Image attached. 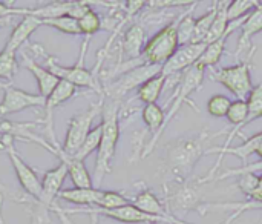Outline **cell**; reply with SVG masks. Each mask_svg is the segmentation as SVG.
<instances>
[{"label":"cell","instance_id":"ffe728a7","mask_svg":"<svg viewBox=\"0 0 262 224\" xmlns=\"http://www.w3.org/2000/svg\"><path fill=\"white\" fill-rule=\"evenodd\" d=\"M262 31V5L258 6L253 12H250L243 26H241V37L238 40V46H236V51H235V55H238L239 52H243L244 49L250 48V42L252 38L259 34Z\"/></svg>","mask_w":262,"mask_h":224},{"label":"cell","instance_id":"2e32d148","mask_svg":"<svg viewBox=\"0 0 262 224\" xmlns=\"http://www.w3.org/2000/svg\"><path fill=\"white\" fill-rule=\"evenodd\" d=\"M41 26V20L35 15H25L12 29V32L9 34L8 37V42L5 45V49L8 51H12V52H17V49L28 42V38L32 35V32L35 29H38Z\"/></svg>","mask_w":262,"mask_h":224},{"label":"cell","instance_id":"277c9868","mask_svg":"<svg viewBox=\"0 0 262 224\" xmlns=\"http://www.w3.org/2000/svg\"><path fill=\"white\" fill-rule=\"evenodd\" d=\"M256 48L253 46L250 51V55L247 57V60L233 65V66H226L221 69H213L210 77L223 85L229 92H232L236 100H247L249 94L253 89V83H252V60L255 55Z\"/></svg>","mask_w":262,"mask_h":224},{"label":"cell","instance_id":"ab89813d","mask_svg":"<svg viewBox=\"0 0 262 224\" xmlns=\"http://www.w3.org/2000/svg\"><path fill=\"white\" fill-rule=\"evenodd\" d=\"M5 23H6V20H0V28H2V26H3Z\"/></svg>","mask_w":262,"mask_h":224},{"label":"cell","instance_id":"7a4b0ae2","mask_svg":"<svg viewBox=\"0 0 262 224\" xmlns=\"http://www.w3.org/2000/svg\"><path fill=\"white\" fill-rule=\"evenodd\" d=\"M103 120V134L100 148L97 151V160H95V174H94V186L100 189L104 177L111 172V165L117 152V145L120 140V105L117 100L104 98L103 111H101Z\"/></svg>","mask_w":262,"mask_h":224},{"label":"cell","instance_id":"83f0119b","mask_svg":"<svg viewBox=\"0 0 262 224\" xmlns=\"http://www.w3.org/2000/svg\"><path fill=\"white\" fill-rule=\"evenodd\" d=\"M41 25L51 26V28L57 29L58 32H63V34H71V35L81 34L80 26H78V20H75V18H72L69 15H61V17H55V18L41 20Z\"/></svg>","mask_w":262,"mask_h":224},{"label":"cell","instance_id":"9c48e42d","mask_svg":"<svg viewBox=\"0 0 262 224\" xmlns=\"http://www.w3.org/2000/svg\"><path fill=\"white\" fill-rule=\"evenodd\" d=\"M3 89V98L0 101V117L17 114L31 108H45L46 98L40 94H31L11 85H0Z\"/></svg>","mask_w":262,"mask_h":224},{"label":"cell","instance_id":"7c38bea8","mask_svg":"<svg viewBox=\"0 0 262 224\" xmlns=\"http://www.w3.org/2000/svg\"><path fill=\"white\" fill-rule=\"evenodd\" d=\"M206 46H207L206 43H190L186 46H180L178 51L163 65L161 74L166 75L167 78H170L180 72L183 74L186 69L196 65V62L200 60Z\"/></svg>","mask_w":262,"mask_h":224},{"label":"cell","instance_id":"30bf717a","mask_svg":"<svg viewBox=\"0 0 262 224\" xmlns=\"http://www.w3.org/2000/svg\"><path fill=\"white\" fill-rule=\"evenodd\" d=\"M198 181L196 183H175L172 189L166 191V201L164 206L172 214L170 211L175 212H187L193 209H200L204 203H201V197L198 192Z\"/></svg>","mask_w":262,"mask_h":224},{"label":"cell","instance_id":"d4e9b609","mask_svg":"<svg viewBox=\"0 0 262 224\" xmlns=\"http://www.w3.org/2000/svg\"><path fill=\"white\" fill-rule=\"evenodd\" d=\"M196 3L192 5V8L186 12L181 14L180 23H178V43L180 46H186L193 43V31H195V17L192 15V12L195 11Z\"/></svg>","mask_w":262,"mask_h":224},{"label":"cell","instance_id":"8fae6325","mask_svg":"<svg viewBox=\"0 0 262 224\" xmlns=\"http://www.w3.org/2000/svg\"><path fill=\"white\" fill-rule=\"evenodd\" d=\"M66 214H77V212H83V214H91V215H101L120 223L127 224H172L166 218H160V217H152L147 214H143L141 211H138L132 203L123 208H117V209H81V211H64Z\"/></svg>","mask_w":262,"mask_h":224},{"label":"cell","instance_id":"ac0fdd59","mask_svg":"<svg viewBox=\"0 0 262 224\" xmlns=\"http://www.w3.org/2000/svg\"><path fill=\"white\" fill-rule=\"evenodd\" d=\"M23 62H25V68L34 75L35 82H37V86H38V94L41 97H49V94L55 89V86L58 85L60 78L55 77L48 68H43L40 66L38 63H35L32 58H29L28 55L23 57Z\"/></svg>","mask_w":262,"mask_h":224},{"label":"cell","instance_id":"8d00e7d4","mask_svg":"<svg viewBox=\"0 0 262 224\" xmlns=\"http://www.w3.org/2000/svg\"><path fill=\"white\" fill-rule=\"evenodd\" d=\"M247 198H249V201H256V203H261L262 201V172L259 174L258 186L255 188V191H253Z\"/></svg>","mask_w":262,"mask_h":224},{"label":"cell","instance_id":"9a60e30c","mask_svg":"<svg viewBox=\"0 0 262 224\" xmlns=\"http://www.w3.org/2000/svg\"><path fill=\"white\" fill-rule=\"evenodd\" d=\"M68 177V168L66 165L60 163L57 168L45 172L41 178V197L40 203L45 206H51L55 198H58V194L61 192V186L64 183V178Z\"/></svg>","mask_w":262,"mask_h":224},{"label":"cell","instance_id":"1f68e13d","mask_svg":"<svg viewBox=\"0 0 262 224\" xmlns=\"http://www.w3.org/2000/svg\"><path fill=\"white\" fill-rule=\"evenodd\" d=\"M17 72V58H15V52L8 51V49H2L0 51V78H6L11 80L14 77V74Z\"/></svg>","mask_w":262,"mask_h":224},{"label":"cell","instance_id":"e575fe53","mask_svg":"<svg viewBox=\"0 0 262 224\" xmlns=\"http://www.w3.org/2000/svg\"><path fill=\"white\" fill-rule=\"evenodd\" d=\"M258 180H259V174H243L239 175V180H238V188L241 189V192L249 197L255 188L258 186Z\"/></svg>","mask_w":262,"mask_h":224},{"label":"cell","instance_id":"f546056e","mask_svg":"<svg viewBox=\"0 0 262 224\" xmlns=\"http://www.w3.org/2000/svg\"><path fill=\"white\" fill-rule=\"evenodd\" d=\"M232 105V100L223 94H216L213 97L209 98L207 101V112L215 117V118H221V117H226L227 112H229V108Z\"/></svg>","mask_w":262,"mask_h":224},{"label":"cell","instance_id":"ba28073f","mask_svg":"<svg viewBox=\"0 0 262 224\" xmlns=\"http://www.w3.org/2000/svg\"><path fill=\"white\" fill-rule=\"evenodd\" d=\"M2 151L8 155L12 168H14V172L17 175V180L20 183V186L23 188V191L26 194H29L31 197L37 198L40 201V197H41V180L38 178L37 172L32 171L21 158L20 155L17 154L15 148H14V137L12 135H2Z\"/></svg>","mask_w":262,"mask_h":224},{"label":"cell","instance_id":"44dd1931","mask_svg":"<svg viewBox=\"0 0 262 224\" xmlns=\"http://www.w3.org/2000/svg\"><path fill=\"white\" fill-rule=\"evenodd\" d=\"M218 209H223V211H233V214L224 221L223 224H232L236 218H239L244 212L247 211H255V209H262V201L261 203H256V201H244V203H204L198 212L201 215H206L209 211H218Z\"/></svg>","mask_w":262,"mask_h":224},{"label":"cell","instance_id":"603a6c76","mask_svg":"<svg viewBox=\"0 0 262 224\" xmlns=\"http://www.w3.org/2000/svg\"><path fill=\"white\" fill-rule=\"evenodd\" d=\"M229 37H230V34H226L220 40H216L213 43H209L206 46L204 52L201 54L200 60L196 62V65L203 66L204 69H207V68L213 69L220 63V60H221V57H223V54L226 51V42H227Z\"/></svg>","mask_w":262,"mask_h":224},{"label":"cell","instance_id":"d6986e66","mask_svg":"<svg viewBox=\"0 0 262 224\" xmlns=\"http://www.w3.org/2000/svg\"><path fill=\"white\" fill-rule=\"evenodd\" d=\"M101 197H103V191L97 188H89V189L72 188V189H64L58 194V198L66 203H72L78 206H92V208H98Z\"/></svg>","mask_w":262,"mask_h":224},{"label":"cell","instance_id":"836d02e7","mask_svg":"<svg viewBox=\"0 0 262 224\" xmlns=\"http://www.w3.org/2000/svg\"><path fill=\"white\" fill-rule=\"evenodd\" d=\"M258 174V172H262V161H258V163H252V165H246L243 168H236V169H229L226 171L224 174L218 175L215 178V181H221V180H226V178H230V177H239L243 174Z\"/></svg>","mask_w":262,"mask_h":224},{"label":"cell","instance_id":"5b68a950","mask_svg":"<svg viewBox=\"0 0 262 224\" xmlns=\"http://www.w3.org/2000/svg\"><path fill=\"white\" fill-rule=\"evenodd\" d=\"M89 40H91V37L84 38V42L81 45L78 62L74 66H60L58 63H55V60H52L49 57H46V66L60 80L68 82V83L74 85L75 88H91V89H95V91H98L103 95L100 83H98V78H97V74L94 71H89L84 66V58H86V51H88V46H89Z\"/></svg>","mask_w":262,"mask_h":224},{"label":"cell","instance_id":"4fadbf2b","mask_svg":"<svg viewBox=\"0 0 262 224\" xmlns=\"http://www.w3.org/2000/svg\"><path fill=\"white\" fill-rule=\"evenodd\" d=\"M261 143H262V132H258V134L252 135L250 138H246V141H244L243 145L236 146V148H229V149H224V151H220V149H216V148H212L210 154H220V157H218V160H216L215 166L209 171V174H207L206 177H203V178L198 181V185H206V183L213 181V175L216 174L218 168L221 166L224 155H233V157H238V158L244 163V166H246V165H247V161H249V158H250V155H253V154H255L256 148H258Z\"/></svg>","mask_w":262,"mask_h":224},{"label":"cell","instance_id":"3957f363","mask_svg":"<svg viewBox=\"0 0 262 224\" xmlns=\"http://www.w3.org/2000/svg\"><path fill=\"white\" fill-rule=\"evenodd\" d=\"M181 14L163 26L154 37H150L141 52V62L146 65H158L163 66L180 48L178 43V23Z\"/></svg>","mask_w":262,"mask_h":224},{"label":"cell","instance_id":"6da1fadb","mask_svg":"<svg viewBox=\"0 0 262 224\" xmlns=\"http://www.w3.org/2000/svg\"><path fill=\"white\" fill-rule=\"evenodd\" d=\"M223 134H226V131L210 132L209 129H203L201 132L181 137L167 145L164 158L166 172L175 180V183H189L196 163L204 155L210 154L212 148H209V145Z\"/></svg>","mask_w":262,"mask_h":224},{"label":"cell","instance_id":"8992f818","mask_svg":"<svg viewBox=\"0 0 262 224\" xmlns=\"http://www.w3.org/2000/svg\"><path fill=\"white\" fill-rule=\"evenodd\" d=\"M103 105H104V94L101 95V98L98 100V103L91 105L86 111L74 115L69 120L68 125V131H66V137H64V143L61 146V151L71 157H74L77 154V151L81 148L84 138L88 137V134L92 129V121L94 118L103 111Z\"/></svg>","mask_w":262,"mask_h":224},{"label":"cell","instance_id":"4dcf8cb0","mask_svg":"<svg viewBox=\"0 0 262 224\" xmlns=\"http://www.w3.org/2000/svg\"><path fill=\"white\" fill-rule=\"evenodd\" d=\"M127 205H130V200L126 195H123L121 192L103 191V197H101V201L97 209H117V208H123Z\"/></svg>","mask_w":262,"mask_h":224},{"label":"cell","instance_id":"f1b7e54d","mask_svg":"<svg viewBox=\"0 0 262 224\" xmlns=\"http://www.w3.org/2000/svg\"><path fill=\"white\" fill-rule=\"evenodd\" d=\"M78 26H80V31L81 34H84L86 37H92L95 32H98L101 29V17L94 11H88L80 20H78Z\"/></svg>","mask_w":262,"mask_h":224},{"label":"cell","instance_id":"5bb4252c","mask_svg":"<svg viewBox=\"0 0 262 224\" xmlns=\"http://www.w3.org/2000/svg\"><path fill=\"white\" fill-rule=\"evenodd\" d=\"M144 37H146V31H144V26L141 23H134L126 29L123 40H121L120 63L134 62V60L141 57L143 48L146 45Z\"/></svg>","mask_w":262,"mask_h":224},{"label":"cell","instance_id":"484cf974","mask_svg":"<svg viewBox=\"0 0 262 224\" xmlns=\"http://www.w3.org/2000/svg\"><path fill=\"white\" fill-rule=\"evenodd\" d=\"M101 134H103V126L101 123L97 125L95 128L91 129V132L88 134V137L84 138L81 148L77 151V154L74 155V158L80 160V161H84L94 151H98L100 148V141H101Z\"/></svg>","mask_w":262,"mask_h":224},{"label":"cell","instance_id":"52a82bcc","mask_svg":"<svg viewBox=\"0 0 262 224\" xmlns=\"http://www.w3.org/2000/svg\"><path fill=\"white\" fill-rule=\"evenodd\" d=\"M163 71V66L158 65H140L137 68L124 71L114 83H111L106 88V97L120 101L123 95L130 92L132 89H138L143 83H146L149 78L158 75Z\"/></svg>","mask_w":262,"mask_h":224},{"label":"cell","instance_id":"f35d334b","mask_svg":"<svg viewBox=\"0 0 262 224\" xmlns=\"http://www.w3.org/2000/svg\"><path fill=\"white\" fill-rule=\"evenodd\" d=\"M0 211H2V198H0ZM0 224H3V221H2V217H0Z\"/></svg>","mask_w":262,"mask_h":224},{"label":"cell","instance_id":"4316f807","mask_svg":"<svg viewBox=\"0 0 262 224\" xmlns=\"http://www.w3.org/2000/svg\"><path fill=\"white\" fill-rule=\"evenodd\" d=\"M261 5V2H256V0H233V2H229V5H227V18H229V22H238V20L247 17L250 12H253Z\"/></svg>","mask_w":262,"mask_h":224},{"label":"cell","instance_id":"d590c367","mask_svg":"<svg viewBox=\"0 0 262 224\" xmlns=\"http://www.w3.org/2000/svg\"><path fill=\"white\" fill-rule=\"evenodd\" d=\"M31 14V8H15V6H8L0 2V20H6L11 15H28Z\"/></svg>","mask_w":262,"mask_h":224},{"label":"cell","instance_id":"7402d4cb","mask_svg":"<svg viewBox=\"0 0 262 224\" xmlns=\"http://www.w3.org/2000/svg\"><path fill=\"white\" fill-rule=\"evenodd\" d=\"M166 82L167 77L163 75L161 72L152 78H149L146 83H143L138 89H137V98L140 101H143L144 105H154L158 101V98L161 97L163 89L166 88Z\"/></svg>","mask_w":262,"mask_h":224},{"label":"cell","instance_id":"74e56055","mask_svg":"<svg viewBox=\"0 0 262 224\" xmlns=\"http://www.w3.org/2000/svg\"><path fill=\"white\" fill-rule=\"evenodd\" d=\"M255 154H256V155H258V157L261 158V161H262V143H261V145H259V146H258V148H256Z\"/></svg>","mask_w":262,"mask_h":224},{"label":"cell","instance_id":"e0dca14e","mask_svg":"<svg viewBox=\"0 0 262 224\" xmlns=\"http://www.w3.org/2000/svg\"><path fill=\"white\" fill-rule=\"evenodd\" d=\"M77 95V88L64 80H60L58 85L55 86V89L49 94V97H46V101H45V111H46V123H49V134H51V143L55 145L54 141V132H52V121H51V114L52 111L63 105L64 101L71 100L72 97Z\"/></svg>","mask_w":262,"mask_h":224},{"label":"cell","instance_id":"cb8c5ba5","mask_svg":"<svg viewBox=\"0 0 262 224\" xmlns=\"http://www.w3.org/2000/svg\"><path fill=\"white\" fill-rule=\"evenodd\" d=\"M218 12V2L213 3V6L203 14L201 17H198L195 20V31H193V43H206V38L210 32V28L213 25V20L216 17Z\"/></svg>","mask_w":262,"mask_h":224},{"label":"cell","instance_id":"d6a6232c","mask_svg":"<svg viewBox=\"0 0 262 224\" xmlns=\"http://www.w3.org/2000/svg\"><path fill=\"white\" fill-rule=\"evenodd\" d=\"M35 126V123H12L6 120H0V137L12 135L14 138H23V135L29 131V128Z\"/></svg>","mask_w":262,"mask_h":224}]
</instances>
